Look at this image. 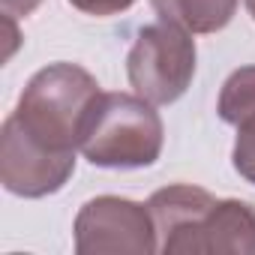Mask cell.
<instances>
[{
    "label": "cell",
    "instance_id": "7",
    "mask_svg": "<svg viewBox=\"0 0 255 255\" xmlns=\"http://www.w3.org/2000/svg\"><path fill=\"white\" fill-rule=\"evenodd\" d=\"M159 21L177 24L189 33H216L228 27L237 0H150Z\"/></svg>",
    "mask_w": 255,
    "mask_h": 255
},
{
    "label": "cell",
    "instance_id": "8",
    "mask_svg": "<svg viewBox=\"0 0 255 255\" xmlns=\"http://www.w3.org/2000/svg\"><path fill=\"white\" fill-rule=\"evenodd\" d=\"M216 111L231 126H240L255 117V66H240L225 78Z\"/></svg>",
    "mask_w": 255,
    "mask_h": 255
},
{
    "label": "cell",
    "instance_id": "11",
    "mask_svg": "<svg viewBox=\"0 0 255 255\" xmlns=\"http://www.w3.org/2000/svg\"><path fill=\"white\" fill-rule=\"evenodd\" d=\"M42 0H0V6H3V15H12V18H24L30 15Z\"/></svg>",
    "mask_w": 255,
    "mask_h": 255
},
{
    "label": "cell",
    "instance_id": "5",
    "mask_svg": "<svg viewBox=\"0 0 255 255\" xmlns=\"http://www.w3.org/2000/svg\"><path fill=\"white\" fill-rule=\"evenodd\" d=\"M78 255H153L159 252L156 222L147 204L99 195L90 198L75 216Z\"/></svg>",
    "mask_w": 255,
    "mask_h": 255
},
{
    "label": "cell",
    "instance_id": "9",
    "mask_svg": "<svg viewBox=\"0 0 255 255\" xmlns=\"http://www.w3.org/2000/svg\"><path fill=\"white\" fill-rule=\"evenodd\" d=\"M231 162H234V171L246 183L255 186V117L237 126V141L231 150Z\"/></svg>",
    "mask_w": 255,
    "mask_h": 255
},
{
    "label": "cell",
    "instance_id": "12",
    "mask_svg": "<svg viewBox=\"0 0 255 255\" xmlns=\"http://www.w3.org/2000/svg\"><path fill=\"white\" fill-rule=\"evenodd\" d=\"M246 9H249V15H252V21H255V0H246Z\"/></svg>",
    "mask_w": 255,
    "mask_h": 255
},
{
    "label": "cell",
    "instance_id": "2",
    "mask_svg": "<svg viewBox=\"0 0 255 255\" xmlns=\"http://www.w3.org/2000/svg\"><path fill=\"white\" fill-rule=\"evenodd\" d=\"M99 93V81L87 69L75 63H51L27 81L9 117L42 147L75 153L84 120Z\"/></svg>",
    "mask_w": 255,
    "mask_h": 255
},
{
    "label": "cell",
    "instance_id": "3",
    "mask_svg": "<svg viewBox=\"0 0 255 255\" xmlns=\"http://www.w3.org/2000/svg\"><path fill=\"white\" fill-rule=\"evenodd\" d=\"M165 126L138 93H99L81 129L78 150L99 168H147L159 159Z\"/></svg>",
    "mask_w": 255,
    "mask_h": 255
},
{
    "label": "cell",
    "instance_id": "10",
    "mask_svg": "<svg viewBox=\"0 0 255 255\" xmlns=\"http://www.w3.org/2000/svg\"><path fill=\"white\" fill-rule=\"evenodd\" d=\"M69 3L84 12V15H96V18H108V15H117V12H126L135 0H69Z\"/></svg>",
    "mask_w": 255,
    "mask_h": 255
},
{
    "label": "cell",
    "instance_id": "1",
    "mask_svg": "<svg viewBox=\"0 0 255 255\" xmlns=\"http://www.w3.org/2000/svg\"><path fill=\"white\" fill-rule=\"evenodd\" d=\"M165 255H255V207L171 183L147 201Z\"/></svg>",
    "mask_w": 255,
    "mask_h": 255
},
{
    "label": "cell",
    "instance_id": "4",
    "mask_svg": "<svg viewBox=\"0 0 255 255\" xmlns=\"http://www.w3.org/2000/svg\"><path fill=\"white\" fill-rule=\"evenodd\" d=\"M195 39L189 30L159 21L147 24L126 57V75L138 96L153 105L177 102L195 78Z\"/></svg>",
    "mask_w": 255,
    "mask_h": 255
},
{
    "label": "cell",
    "instance_id": "6",
    "mask_svg": "<svg viewBox=\"0 0 255 255\" xmlns=\"http://www.w3.org/2000/svg\"><path fill=\"white\" fill-rule=\"evenodd\" d=\"M75 153H57L33 141L21 126L6 117L0 129V183L18 198H45L72 177Z\"/></svg>",
    "mask_w": 255,
    "mask_h": 255
}]
</instances>
